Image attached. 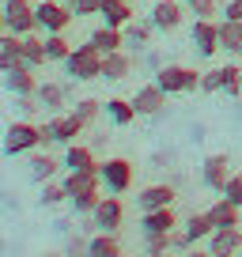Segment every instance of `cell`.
I'll use <instances>...</instances> for the list:
<instances>
[{"mask_svg":"<svg viewBox=\"0 0 242 257\" xmlns=\"http://www.w3.org/2000/svg\"><path fill=\"white\" fill-rule=\"evenodd\" d=\"M34 16H38V27L46 34H65L68 23L76 19L65 0H38V4H34Z\"/></svg>","mask_w":242,"mask_h":257,"instance_id":"8992f818","label":"cell"},{"mask_svg":"<svg viewBox=\"0 0 242 257\" xmlns=\"http://www.w3.org/2000/svg\"><path fill=\"white\" fill-rule=\"evenodd\" d=\"M167 91L159 87V83H144V87L133 95V106H137L140 117H155V113H163V106H167Z\"/></svg>","mask_w":242,"mask_h":257,"instance_id":"7c38bea8","label":"cell"},{"mask_svg":"<svg viewBox=\"0 0 242 257\" xmlns=\"http://www.w3.org/2000/svg\"><path fill=\"white\" fill-rule=\"evenodd\" d=\"M98 16H102L106 27H125L133 23V0H102V8H98Z\"/></svg>","mask_w":242,"mask_h":257,"instance_id":"ac0fdd59","label":"cell"},{"mask_svg":"<svg viewBox=\"0 0 242 257\" xmlns=\"http://www.w3.org/2000/svg\"><path fill=\"white\" fill-rule=\"evenodd\" d=\"M208 249L212 257H238V249H242V231L238 227H219V231H212L208 234Z\"/></svg>","mask_w":242,"mask_h":257,"instance_id":"30bf717a","label":"cell"},{"mask_svg":"<svg viewBox=\"0 0 242 257\" xmlns=\"http://www.w3.org/2000/svg\"><path fill=\"white\" fill-rule=\"evenodd\" d=\"M182 4H189V0H182Z\"/></svg>","mask_w":242,"mask_h":257,"instance_id":"c3c4849f","label":"cell"},{"mask_svg":"<svg viewBox=\"0 0 242 257\" xmlns=\"http://www.w3.org/2000/svg\"><path fill=\"white\" fill-rule=\"evenodd\" d=\"M68 53H72V46H68L65 34H46V57H49V61H61V64H65Z\"/></svg>","mask_w":242,"mask_h":257,"instance_id":"836d02e7","label":"cell"},{"mask_svg":"<svg viewBox=\"0 0 242 257\" xmlns=\"http://www.w3.org/2000/svg\"><path fill=\"white\" fill-rule=\"evenodd\" d=\"M186 257H212V253H208V249H189Z\"/></svg>","mask_w":242,"mask_h":257,"instance_id":"ee69618b","label":"cell"},{"mask_svg":"<svg viewBox=\"0 0 242 257\" xmlns=\"http://www.w3.org/2000/svg\"><path fill=\"white\" fill-rule=\"evenodd\" d=\"M87 242H91V238L72 234V238H68V246H65V253H68V257H87Z\"/></svg>","mask_w":242,"mask_h":257,"instance_id":"b9f144b4","label":"cell"},{"mask_svg":"<svg viewBox=\"0 0 242 257\" xmlns=\"http://www.w3.org/2000/svg\"><path fill=\"white\" fill-rule=\"evenodd\" d=\"M204 212H208V219H212V227H216V231H219V227H238V204H231V201H227V197H219V201H212V208H204Z\"/></svg>","mask_w":242,"mask_h":257,"instance_id":"d4e9b609","label":"cell"},{"mask_svg":"<svg viewBox=\"0 0 242 257\" xmlns=\"http://www.w3.org/2000/svg\"><path fill=\"white\" fill-rule=\"evenodd\" d=\"M197 19H216V0H189L186 4Z\"/></svg>","mask_w":242,"mask_h":257,"instance_id":"ab89813d","label":"cell"},{"mask_svg":"<svg viewBox=\"0 0 242 257\" xmlns=\"http://www.w3.org/2000/svg\"><path fill=\"white\" fill-rule=\"evenodd\" d=\"M129 72H133V57L125 53V49H117V53H102V80L121 83Z\"/></svg>","mask_w":242,"mask_h":257,"instance_id":"d6986e66","label":"cell"},{"mask_svg":"<svg viewBox=\"0 0 242 257\" xmlns=\"http://www.w3.org/2000/svg\"><path fill=\"white\" fill-rule=\"evenodd\" d=\"M38 95H16V110H19V117H27V121H34V110H38Z\"/></svg>","mask_w":242,"mask_h":257,"instance_id":"f35d334b","label":"cell"},{"mask_svg":"<svg viewBox=\"0 0 242 257\" xmlns=\"http://www.w3.org/2000/svg\"><path fill=\"white\" fill-rule=\"evenodd\" d=\"M65 4L72 8V16H95L102 8V0H65Z\"/></svg>","mask_w":242,"mask_h":257,"instance_id":"60d3db41","label":"cell"},{"mask_svg":"<svg viewBox=\"0 0 242 257\" xmlns=\"http://www.w3.org/2000/svg\"><path fill=\"white\" fill-rule=\"evenodd\" d=\"M87 42L98 49V53H117V49H125V31L121 27H98V31L87 34Z\"/></svg>","mask_w":242,"mask_h":257,"instance_id":"e0dca14e","label":"cell"},{"mask_svg":"<svg viewBox=\"0 0 242 257\" xmlns=\"http://www.w3.org/2000/svg\"><path fill=\"white\" fill-rule=\"evenodd\" d=\"M155 257H174V253H170V249H167V253H155Z\"/></svg>","mask_w":242,"mask_h":257,"instance_id":"7dc6e473","label":"cell"},{"mask_svg":"<svg viewBox=\"0 0 242 257\" xmlns=\"http://www.w3.org/2000/svg\"><path fill=\"white\" fill-rule=\"evenodd\" d=\"M155 83L167 95H189V91H201V72L186 68V64H159L155 68Z\"/></svg>","mask_w":242,"mask_h":257,"instance_id":"3957f363","label":"cell"},{"mask_svg":"<svg viewBox=\"0 0 242 257\" xmlns=\"http://www.w3.org/2000/svg\"><path fill=\"white\" fill-rule=\"evenodd\" d=\"M238 257H242V249H238Z\"/></svg>","mask_w":242,"mask_h":257,"instance_id":"681fc988","label":"cell"},{"mask_svg":"<svg viewBox=\"0 0 242 257\" xmlns=\"http://www.w3.org/2000/svg\"><path fill=\"white\" fill-rule=\"evenodd\" d=\"M148 42H152V19H148V23H137V19H133V23L125 27V46L144 49Z\"/></svg>","mask_w":242,"mask_h":257,"instance_id":"1f68e13d","label":"cell"},{"mask_svg":"<svg viewBox=\"0 0 242 257\" xmlns=\"http://www.w3.org/2000/svg\"><path fill=\"white\" fill-rule=\"evenodd\" d=\"M95 185H102V178H98V167H95V170H68V174H65L68 197H76V193H83V189H95Z\"/></svg>","mask_w":242,"mask_h":257,"instance_id":"83f0119b","label":"cell"},{"mask_svg":"<svg viewBox=\"0 0 242 257\" xmlns=\"http://www.w3.org/2000/svg\"><path fill=\"white\" fill-rule=\"evenodd\" d=\"M102 110H106V106H102V102H95V98H80V102L72 106V113L83 121V128H91V125H95V121H98V113H102Z\"/></svg>","mask_w":242,"mask_h":257,"instance_id":"d6a6232c","label":"cell"},{"mask_svg":"<svg viewBox=\"0 0 242 257\" xmlns=\"http://www.w3.org/2000/svg\"><path fill=\"white\" fill-rule=\"evenodd\" d=\"M91 223L98 227V231H106V234H117L121 227H125V208H121V197H102L98 201V208L91 212Z\"/></svg>","mask_w":242,"mask_h":257,"instance_id":"ba28073f","label":"cell"},{"mask_svg":"<svg viewBox=\"0 0 242 257\" xmlns=\"http://www.w3.org/2000/svg\"><path fill=\"white\" fill-rule=\"evenodd\" d=\"M46 208H53V204H65L68 201V189H65V182H46L42 185V197H38Z\"/></svg>","mask_w":242,"mask_h":257,"instance_id":"d590c367","label":"cell"},{"mask_svg":"<svg viewBox=\"0 0 242 257\" xmlns=\"http://www.w3.org/2000/svg\"><path fill=\"white\" fill-rule=\"evenodd\" d=\"M4 91L12 95H38V76H34L31 64H19L12 72H4Z\"/></svg>","mask_w":242,"mask_h":257,"instance_id":"5bb4252c","label":"cell"},{"mask_svg":"<svg viewBox=\"0 0 242 257\" xmlns=\"http://www.w3.org/2000/svg\"><path fill=\"white\" fill-rule=\"evenodd\" d=\"M61 163H65V170H95V167H98L95 152H91V148H83V144H68L65 155H61Z\"/></svg>","mask_w":242,"mask_h":257,"instance_id":"484cf974","label":"cell"},{"mask_svg":"<svg viewBox=\"0 0 242 257\" xmlns=\"http://www.w3.org/2000/svg\"><path fill=\"white\" fill-rule=\"evenodd\" d=\"M223 19H242V0H227L223 4Z\"/></svg>","mask_w":242,"mask_h":257,"instance_id":"7bdbcfd3","label":"cell"},{"mask_svg":"<svg viewBox=\"0 0 242 257\" xmlns=\"http://www.w3.org/2000/svg\"><path fill=\"white\" fill-rule=\"evenodd\" d=\"M0 4H4V0H0Z\"/></svg>","mask_w":242,"mask_h":257,"instance_id":"f907efd6","label":"cell"},{"mask_svg":"<svg viewBox=\"0 0 242 257\" xmlns=\"http://www.w3.org/2000/svg\"><path fill=\"white\" fill-rule=\"evenodd\" d=\"M0 12H4V19H8V31L12 34H38V16H34V4L31 0H4L0 4Z\"/></svg>","mask_w":242,"mask_h":257,"instance_id":"52a82bcc","label":"cell"},{"mask_svg":"<svg viewBox=\"0 0 242 257\" xmlns=\"http://www.w3.org/2000/svg\"><path fill=\"white\" fill-rule=\"evenodd\" d=\"M19 64H27L23 61V46H19V34H0V76L4 72H12V68H19Z\"/></svg>","mask_w":242,"mask_h":257,"instance_id":"ffe728a7","label":"cell"},{"mask_svg":"<svg viewBox=\"0 0 242 257\" xmlns=\"http://www.w3.org/2000/svg\"><path fill=\"white\" fill-rule=\"evenodd\" d=\"M57 170H61V159H57V155H49V152H31V167H27L31 182L46 185V182H53V178H57Z\"/></svg>","mask_w":242,"mask_h":257,"instance_id":"9a60e30c","label":"cell"},{"mask_svg":"<svg viewBox=\"0 0 242 257\" xmlns=\"http://www.w3.org/2000/svg\"><path fill=\"white\" fill-rule=\"evenodd\" d=\"M212 231H216V227H212L208 212H189L186 223H182V234L189 238V246H193V242H208V234H212Z\"/></svg>","mask_w":242,"mask_h":257,"instance_id":"cb8c5ba5","label":"cell"},{"mask_svg":"<svg viewBox=\"0 0 242 257\" xmlns=\"http://www.w3.org/2000/svg\"><path fill=\"white\" fill-rule=\"evenodd\" d=\"M19 46H23V61L31 64V68L49 64V57H46V38H38V34H23V38H19Z\"/></svg>","mask_w":242,"mask_h":257,"instance_id":"f1b7e54d","label":"cell"},{"mask_svg":"<svg viewBox=\"0 0 242 257\" xmlns=\"http://www.w3.org/2000/svg\"><path fill=\"white\" fill-rule=\"evenodd\" d=\"M38 102L46 106L49 113H61V110H65V102H68V87H65V83H57V80L38 83Z\"/></svg>","mask_w":242,"mask_h":257,"instance_id":"603a6c76","label":"cell"},{"mask_svg":"<svg viewBox=\"0 0 242 257\" xmlns=\"http://www.w3.org/2000/svg\"><path fill=\"white\" fill-rule=\"evenodd\" d=\"M98 178H102V189H106V193L121 197V193H129V189H133V178H137V170H133L129 159L113 155V159H102V163H98Z\"/></svg>","mask_w":242,"mask_h":257,"instance_id":"277c9868","label":"cell"},{"mask_svg":"<svg viewBox=\"0 0 242 257\" xmlns=\"http://www.w3.org/2000/svg\"><path fill=\"white\" fill-rule=\"evenodd\" d=\"M98 189L102 185H95V189H83V193H76V197H68V204H72V212H80V216H91V212L98 208Z\"/></svg>","mask_w":242,"mask_h":257,"instance_id":"4dcf8cb0","label":"cell"},{"mask_svg":"<svg viewBox=\"0 0 242 257\" xmlns=\"http://www.w3.org/2000/svg\"><path fill=\"white\" fill-rule=\"evenodd\" d=\"M189 34H193V49L201 57H216L219 53V23L216 19H197Z\"/></svg>","mask_w":242,"mask_h":257,"instance_id":"8fae6325","label":"cell"},{"mask_svg":"<svg viewBox=\"0 0 242 257\" xmlns=\"http://www.w3.org/2000/svg\"><path fill=\"white\" fill-rule=\"evenodd\" d=\"M219 197H227L231 204H238V208H242V174H231V178H227V185H223V193H219Z\"/></svg>","mask_w":242,"mask_h":257,"instance_id":"8d00e7d4","label":"cell"},{"mask_svg":"<svg viewBox=\"0 0 242 257\" xmlns=\"http://www.w3.org/2000/svg\"><path fill=\"white\" fill-rule=\"evenodd\" d=\"M42 257H68V253H42Z\"/></svg>","mask_w":242,"mask_h":257,"instance_id":"bcb514c9","label":"cell"},{"mask_svg":"<svg viewBox=\"0 0 242 257\" xmlns=\"http://www.w3.org/2000/svg\"><path fill=\"white\" fill-rule=\"evenodd\" d=\"M219 49L242 57V19H219Z\"/></svg>","mask_w":242,"mask_h":257,"instance_id":"7402d4cb","label":"cell"},{"mask_svg":"<svg viewBox=\"0 0 242 257\" xmlns=\"http://www.w3.org/2000/svg\"><path fill=\"white\" fill-rule=\"evenodd\" d=\"M0 34H8V19H4V12H0Z\"/></svg>","mask_w":242,"mask_h":257,"instance_id":"f6af8a7d","label":"cell"},{"mask_svg":"<svg viewBox=\"0 0 242 257\" xmlns=\"http://www.w3.org/2000/svg\"><path fill=\"white\" fill-rule=\"evenodd\" d=\"M174 227H178L174 204H170V208H152V212L140 216V231H144V234H152V231H174Z\"/></svg>","mask_w":242,"mask_h":257,"instance_id":"44dd1931","label":"cell"},{"mask_svg":"<svg viewBox=\"0 0 242 257\" xmlns=\"http://www.w3.org/2000/svg\"><path fill=\"white\" fill-rule=\"evenodd\" d=\"M201 91H204V95H212V91H223V72H219V68H208V72H201Z\"/></svg>","mask_w":242,"mask_h":257,"instance_id":"74e56055","label":"cell"},{"mask_svg":"<svg viewBox=\"0 0 242 257\" xmlns=\"http://www.w3.org/2000/svg\"><path fill=\"white\" fill-rule=\"evenodd\" d=\"M201 178H204V185H208V189L223 193L227 178H231V167H227V155H208V159H204V167H201Z\"/></svg>","mask_w":242,"mask_h":257,"instance_id":"2e32d148","label":"cell"},{"mask_svg":"<svg viewBox=\"0 0 242 257\" xmlns=\"http://www.w3.org/2000/svg\"><path fill=\"white\" fill-rule=\"evenodd\" d=\"M83 133V121L76 117V113H53V117L42 125V148L49 144H76V137Z\"/></svg>","mask_w":242,"mask_h":257,"instance_id":"5b68a950","label":"cell"},{"mask_svg":"<svg viewBox=\"0 0 242 257\" xmlns=\"http://www.w3.org/2000/svg\"><path fill=\"white\" fill-rule=\"evenodd\" d=\"M182 16H186V4H182V0H155L152 4V27L163 31V34L178 31V27H182Z\"/></svg>","mask_w":242,"mask_h":257,"instance_id":"9c48e42d","label":"cell"},{"mask_svg":"<svg viewBox=\"0 0 242 257\" xmlns=\"http://www.w3.org/2000/svg\"><path fill=\"white\" fill-rule=\"evenodd\" d=\"M0 148H4V155H31V152H38L42 148V125H34V121H27V117L12 121V125L4 128Z\"/></svg>","mask_w":242,"mask_h":257,"instance_id":"6da1fadb","label":"cell"},{"mask_svg":"<svg viewBox=\"0 0 242 257\" xmlns=\"http://www.w3.org/2000/svg\"><path fill=\"white\" fill-rule=\"evenodd\" d=\"M65 72H68V80H76V83L102 80V53H98L91 42H83V46H76L72 53H68Z\"/></svg>","mask_w":242,"mask_h":257,"instance_id":"7a4b0ae2","label":"cell"},{"mask_svg":"<svg viewBox=\"0 0 242 257\" xmlns=\"http://www.w3.org/2000/svg\"><path fill=\"white\" fill-rule=\"evenodd\" d=\"M174 185H163V182H155V185H144V189L137 193V204H140V212H152V208H170L174 204Z\"/></svg>","mask_w":242,"mask_h":257,"instance_id":"4fadbf2b","label":"cell"},{"mask_svg":"<svg viewBox=\"0 0 242 257\" xmlns=\"http://www.w3.org/2000/svg\"><path fill=\"white\" fill-rule=\"evenodd\" d=\"M106 113H110V121L113 125H133V121L140 117L137 113V106H133V98H110V102H106Z\"/></svg>","mask_w":242,"mask_h":257,"instance_id":"f546056e","label":"cell"},{"mask_svg":"<svg viewBox=\"0 0 242 257\" xmlns=\"http://www.w3.org/2000/svg\"><path fill=\"white\" fill-rule=\"evenodd\" d=\"M219 72H223V95L238 98L242 95V68H238V64H223Z\"/></svg>","mask_w":242,"mask_h":257,"instance_id":"e575fe53","label":"cell"},{"mask_svg":"<svg viewBox=\"0 0 242 257\" xmlns=\"http://www.w3.org/2000/svg\"><path fill=\"white\" fill-rule=\"evenodd\" d=\"M87 257H121V238H117V234H106V231L91 234Z\"/></svg>","mask_w":242,"mask_h":257,"instance_id":"4316f807","label":"cell"}]
</instances>
